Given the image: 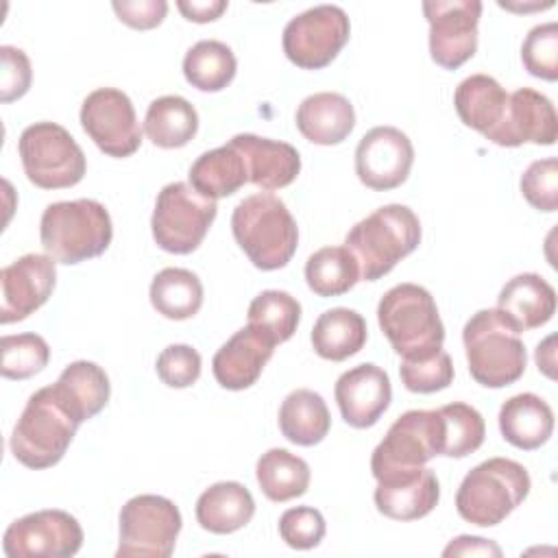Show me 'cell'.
Returning a JSON list of instances; mask_svg holds the SVG:
<instances>
[{
    "label": "cell",
    "instance_id": "obj_1",
    "mask_svg": "<svg viewBox=\"0 0 558 558\" xmlns=\"http://www.w3.org/2000/svg\"><path fill=\"white\" fill-rule=\"evenodd\" d=\"M238 246L259 270L283 268L299 246V227L286 203L268 192L242 198L231 214Z\"/></svg>",
    "mask_w": 558,
    "mask_h": 558
},
{
    "label": "cell",
    "instance_id": "obj_2",
    "mask_svg": "<svg viewBox=\"0 0 558 558\" xmlns=\"http://www.w3.org/2000/svg\"><path fill=\"white\" fill-rule=\"evenodd\" d=\"M421 220L408 207L390 203L351 227L344 246L360 266V281H377L421 244Z\"/></svg>",
    "mask_w": 558,
    "mask_h": 558
},
{
    "label": "cell",
    "instance_id": "obj_3",
    "mask_svg": "<svg viewBox=\"0 0 558 558\" xmlns=\"http://www.w3.org/2000/svg\"><path fill=\"white\" fill-rule=\"evenodd\" d=\"M111 238V216L94 198L50 203L39 220V240L46 255L68 266L102 255Z\"/></svg>",
    "mask_w": 558,
    "mask_h": 558
},
{
    "label": "cell",
    "instance_id": "obj_4",
    "mask_svg": "<svg viewBox=\"0 0 558 558\" xmlns=\"http://www.w3.org/2000/svg\"><path fill=\"white\" fill-rule=\"evenodd\" d=\"M462 342L469 373L484 388H506L525 373L527 351L521 333L497 307L475 312L462 329Z\"/></svg>",
    "mask_w": 558,
    "mask_h": 558
},
{
    "label": "cell",
    "instance_id": "obj_5",
    "mask_svg": "<svg viewBox=\"0 0 558 558\" xmlns=\"http://www.w3.org/2000/svg\"><path fill=\"white\" fill-rule=\"evenodd\" d=\"M377 323L401 360L425 357L442 349L445 325L436 301L418 283L392 286L379 299Z\"/></svg>",
    "mask_w": 558,
    "mask_h": 558
},
{
    "label": "cell",
    "instance_id": "obj_6",
    "mask_svg": "<svg viewBox=\"0 0 558 558\" xmlns=\"http://www.w3.org/2000/svg\"><path fill=\"white\" fill-rule=\"evenodd\" d=\"M78 425L52 386H44L28 397L13 425L9 438L11 453L26 469L39 471L54 466L65 456Z\"/></svg>",
    "mask_w": 558,
    "mask_h": 558
},
{
    "label": "cell",
    "instance_id": "obj_7",
    "mask_svg": "<svg viewBox=\"0 0 558 558\" xmlns=\"http://www.w3.org/2000/svg\"><path fill=\"white\" fill-rule=\"evenodd\" d=\"M527 469L510 458H488L473 466L456 493L458 514L480 527L499 525L530 493Z\"/></svg>",
    "mask_w": 558,
    "mask_h": 558
},
{
    "label": "cell",
    "instance_id": "obj_8",
    "mask_svg": "<svg viewBox=\"0 0 558 558\" xmlns=\"http://www.w3.org/2000/svg\"><path fill=\"white\" fill-rule=\"evenodd\" d=\"M17 153L26 179L41 190L76 185L87 170L85 153L57 122H35L20 133Z\"/></svg>",
    "mask_w": 558,
    "mask_h": 558
},
{
    "label": "cell",
    "instance_id": "obj_9",
    "mask_svg": "<svg viewBox=\"0 0 558 558\" xmlns=\"http://www.w3.org/2000/svg\"><path fill=\"white\" fill-rule=\"evenodd\" d=\"M442 456V418L438 410H408L386 432L371 456L377 482L421 471Z\"/></svg>",
    "mask_w": 558,
    "mask_h": 558
},
{
    "label": "cell",
    "instance_id": "obj_10",
    "mask_svg": "<svg viewBox=\"0 0 558 558\" xmlns=\"http://www.w3.org/2000/svg\"><path fill=\"white\" fill-rule=\"evenodd\" d=\"M216 214V201L205 198L190 183H168L155 201L150 218L153 240L166 253L187 255L201 246Z\"/></svg>",
    "mask_w": 558,
    "mask_h": 558
},
{
    "label": "cell",
    "instance_id": "obj_11",
    "mask_svg": "<svg viewBox=\"0 0 558 558\" xmlns=\"http://www.w3.org/2000/svg\"><path fill=\"white\" fill-rule=\"evenodd\" d=\"M118 558H168L181 532V512L168 497L135 495L120 510Z\"/></svg>",
    "mask_w": 558,
    "mask_h": 558
},
{
    "label": "cell",
    "instance_id": "obj_12",
    "mask_svg": "<svg viewBox=\"0 0 558 558\" xmlns=\"http://www.w3.org/2000/svg\"><path fill=\"white\" fill-rule=\"evenodd\" d=\"M351 35V22L344 9L336 4H318L294 15L281 37L283 52L290 63L301 70L327 68L344 48Z\"/></svg>",
    "mask_w": 558,
    "mask_h": 558
},
{
    "label": "cell",
    "instance_id": "obj_13",
    "mask_svg": "<svg viewBox=\"0 0 558 558\" xmlns=\"http://www.w3.org/2000/svg\"><path fill=\"white\" fill-rule=\"evenodd\" d=\"M81 126L107 157H131L142 144V126L135 107L131 98L116 87H98L85 96L81 105Z\"/></svg>",
    "mask_w": 558,
    "mask_h": 558
},
{
    "label": "cell",
    "instance_id": "obj_14",
    "mask_svg": "<svg viewBox=\"0 0 558 558\" xmlns=\"http://www.w3.org/2000/svg\"><path fill=\"white\" fill-rule=\"evenodd\" d=\"M83 547V527L65 510H37L15 519L2 536L9 558H70Z\"/></svg>",
    "mask_w": 558,
    "mask_h": 558
},
{
    "label": "cell",
    "instance_id": "obj_15",
    "mask_svg": "<svg viewBox=\"0 0 558 558\" xmlns=\"http://www.w3.org/2000/svg\"><path fill=\"white\" fill-rule=\"evenodd\" d=\"M423 13L429 24V54L436 65L456 70L475 54L480 0H427Z\"/></svg>",
    "mask_w": 558,
    "mask_h": 558
},
{
    "label": "cell",
    "instance_id": "obj_16",
    "mask_svg": "<svg viewBox=\"0 0 558 558\" xmlns=\"http://www.w3.org/2000/svg\"><path fill=\"white\" fill-rule=\"evenodd\" d=\"M414 163V146L397 126H373L355 148V174L375 192H388L405 183Z\"/></svg>",
    "mask_w": 558,
    "mask_h": 558
},
{
    "label": "cell",
    "instance_id": "obj_17",
    "mask_svg": "<svg viewBox=\"0 0 558 558\" xmlns=\"http://www.w3.org/2000/svg\"><path fill=\"white\" fill-rule=\"evenodd\" d=\"M57 262L50 255L26 253L0 270V323L28 318L52 294Z\"/></svg>",
    "mask_w": 558,
    "mask_h": 558
},
{
    "label": "cell",
    "instance_id": "obj_18",
    "mask_svg": "<svg viewBox=\"0 0 558 558\" xmlns=\"http://www.w3.org/2000/svg\"><path fill=\"white\" fill-rule=\"evenodd\" d=\"M333 397L347 425L355 429L373 427L390 405V377L377 364H357L338 377Z\"/></svg>",
    "mask_w": 558,
    "mask_h": 558
},
{
    "label": "cell",
    "instance_id": "obj_19",
    "mask_svg": "<svg viewBox=\"0 0 558 558\" xmlns=\"http://www.w3.org/2000/svg\"><path fill=\"white\" fill-rule=\"evenodd\" d=\"M558 140V116L554 109V102L532 89V87H519L508 98V109L504 124L490 140L497 146L514 148L525 142L538 144V146H551Z\"/></svg>",
    "mask_w": 558,
    "mask_h": 558
},
{
    "label": "cell",
    "instance_id": "obj_20",
    "mask_svg": "<svg viewBox=\"0 0 558 558\" xmlns=\"http://www.w3.org/2000/svg\"><path fill=\"white\" fill-rule=\"evenodd\" d=\"M272 351L275 344L264 333L246 325L216 351L211 360L214 377L227 390L251 388L272 357Z\"/></svg>",
    "mask_w": 558,
    "mask_h": 558
},
{
    "label": "cell",
    "instance_id": "obj_21",
    "mask_svg": "<svg viewBox=\"0 0 558 558\" xmlns=\"http://www.w3.org/2000/svg\"><path fill=\"white\" fill-rule=\"evenodd\" d=\"M240 150L246 163L248 181L266 192L290 185L301 172L299 150L279 140L259 137L253 133H238L229 140Z\"/></svg>",
    "mask_w": 558,
    "mask_h": 558
},
{
    "label": "cell",
    "instance_id": "obj_22",
    "mask_svg": "<svg viewBox=\"0 0 558 558\" xmlns=\"http://www.w3.org/2000/svg\"><path fill=\"white\" fill-rule=\"evenodd\" d=\"M377 510L395 521H416L427 517L440 499V484L432 469L397 475L377 482L373 493Z\"/></svg>",
    "mask_w": 558,
    "mask_h": 558
},
{
    "label": "cell",
    "instance_id": "obj_23",
    "mask_svg": "<svg viewBox=\"0 0 558 558\" xmlns=\"http://www.w3.org/2000/svg\"><path fill=\"white\" fill-rule=\"evenodd\" d=\"M497 310L519 333H523L551 320L556 312V290L541 275L521 272L499 290Z\"/></svg>",
    "mask_w": 558,
    "mask_h": 558
},
{
    "label": "cell",
    "instance_id": "obj_24",
    "mask_svg": "<svg viewBox=\"0 0 558 558\" xmlns=\"http://www.w3.org/2000/svg\"><path fill=\"white\" fill-rule=\"evenodd\" d=\"M294 122L307 142L336 146L351 135L355 126V111L347 96L338 92H316L301 100Z\"/></svg>",
    "mask_w": 558,
    "mask_h": 558
},
{
    "label": "cell",
    "instance_id": "obj_25",
    "mask_svg": "<svg viewBox=\"0 0 558 558\" xmlns=\"http://www.w3.org/2000/svg\"><path fill=\"white\" fill-rule=\"evenodd\" d=\"M510 94L488 74H471L453 92V107L458 118L488 142L504 124Z\"/></svg>",
    "mask_w": 558,
    "mask_h": 558
},
{
    "label": "cell",
    "instance_id": "obj_26",
    "mask_svg": "<svg viewBox=\"0 0 558 558\" xmlns=\"http://www.w3.org/2000/svg\"><path fill=\"white\" fill-rule=\"evenodd\" d=\"M497 423L506 442L523 451H534L554 432V410L543 397L519 392L501 403Z\"/></svg>",
    "mask_w": 558,
    "mask_h": 558
},
{
    "label": "cell",
    "instance_id": "obj_27",
    "mask_svg": "<svg viewBox=\"0 0 558 558\" xmlns=\"http://www.w3.org/2000/svg\"><path fill=\"white\" fill-rule=\"evenodd\" d=\"M52 390L70 414L78 423H85L107 405L111 384L102 366L96 362L76 360L61 371L59 379L52 384Z\"/></svg>",
    "mask_w": 558,
    "mask_h": 558
},
{
    "label": "cell",
    "instance_id": "obj_28",
    "mask_svg": "<svg viewBox=\"0 0 558 558\" xmlns=\"http://www.w3.org/2000/svg\"><path fill=\"white\" fill-rule=\"evenodd\" d=\"M196 521L211 534H231L242 530L255 514V499L240 482H218L196 499Z\"/></svg>",
    "mask_w": 558,
    "mask_h": 558
},
{
    "label": "cell",
    "instance_id": "obj_29",
    "mask_svg": "<svg viewBox=\"0 0 558 558\" xmlns=\"http://www.w3.org/2000/svg\"><path fill=\"white\" fill-rule=\"evenodd\" d=\"M190 185L205 198L218 201L235 194L244 183H248V172L244 157L229 142L225 146L205 150L190 166Z\"/></svg>",
    "mask_w": 558,
    "mask_h": 558
},
{
    "label": "cell",
    "instance_id": "obj_30",
    "mask_svg": "<svg viewBox=\"0 0 558 558\" xmlns=\"http://www.w3.org/2000/svg\"><path fill=\"white\" fill-rule=\"evenodd\" d=\"M368 329L360 312L349 307L325 310L312 327V347L318 357L342 362L360 353L366 344Z\"/></svg>",
    "mask_w": 558,
    "mask_h": 558
},
{
    "label": "cell",
    "instance_id": "obj_31",
    "mask_svg": "<svg viewBox=\"0 0 558 558\" xmlns=\"http://www.w3.org/2000/svg\"><path fill=\"white\" fill-rule=\"evenodd\" d=\"M329 408L318 392L296 388L281 401L279 429L292 445L314 447L329 434Z\"/></svg>",
    "mask_w": 558,
    "mask_h": 558
},
{
    "label": "cell",
    "instance_id": "obj_32",
    "mask_svg": "<svg viewBox=\"0 0 558 558\" xmlns=\"http://www.w3.org/2000/svg\"><path fill=\"white\" fill-rule=\"evenodd\" d=\"M198 131V113L190 100L177 94L155 98L144 116V133L159 148H181Z\"/></svg>",
    "mask_w": 558,
    "mask_h": 558
},
{
    "label": "cell",
    "instance_id": "obj_33",
    "mask_svg": "<svg viewBox=\"0 0 558 558\" xmlns=\"http://www.w3.org/2000/svg\"><path fill=\"white\" fill-rule=\"evenodd\" d=\"M148 296L157 314L163 318L187 320L198 314L203 305V283L196 272L168 266L153 277Z\"/></svg>",
    "mask_w": 558,
    "mask_h": 558
},
{
    "label": "cell",
    "instance_id": "obj_34",
    "mask_svg": "<svg viewBox=\"0 0 558 558\" xmlns=\"http://www.w3.org/2000/svg\"><path fill=\"white\" fill-rule=\"evenodd\" d=\"M255 477H257L259 490L270 501L283 504L305 495L312 473L303 458H299L296 453H290L288 449L272 447L259 456L255 464Z\"/></svg>",
    "mask_w": 558,
    "mask_h": 558
},
{
    "label": "cell",
    "instance_id": "obj_35",
    "mask_svg": "<svg viewBox=\"0 0 558 558\" xmlns=\"http://www.w3.org/2000/svg\"><path fill=\"white\" fill-rule=\"evenodd\" d=\"M238 72L233 50L218 39L196 41L183 57V76L198 92L225 89Z\"/></svg>",
    "mask_w": 558,
    "mask_h": 558
},
{
    "label": "cell",
    "instance_id": "obj_36",
    "mask_svg": "<svg viewBox=\"0 0 558 558\" xmlns=\"http://www.w3.org/2000/svg\"><path fill=\"white\" fill-rule=\"evenodd\" d=\"M305 281L316 296H340L360 281V266L347 246H323L307 257Z\"/></svg>",
    "mask_w": 558,
    "mask_h": 558
},
{
    "label": "cell",
    "instance_id": "obj_37",
    "mask_svg": "<svg viewBox=\"0 0 558 558\" xmlns=\"http://www.w3.org/2000/svg\"><path fill=\"white\" fill-rule=\"evenodd\" d=\"M301 320V303L283 290H264L248 305V325L275 347L290 340Z\"/></svg>",
    "mask_w": 558,
    "mask_h": 558
},
{
    "label": "cell",
    "instance_id": "obj_38",
    "mask_svg": "<svg viewBox=\"0 0 558 558\" xmlns=\"http://www.w3.org/2000/svg\"><path fill=\"white\" fill-rule=\"evenodd\" d=\"M438 412L442 418V456L466 458L482 447L486 425L473 405L453 401L438 408Z\"/></svg>",
    "mask_w": 558,
    "mask_h": 558
},
{
    "label": "cell",
    "instance_id": "obj_39",
    "mask_svg": "<svg viewBox=\"0 0 558 558\" xmlns=\"http://www.w3.org/2000/svg\"><path fill=\"white\" fill-rule=\"evenodd\" d=\"M50 360L48 342L33 331L0 338V373L7 379H28L46 368Z\"/></svg>",
    "mask_w": 558,
    "mask_h": 558
},
{
    "label": "cell",
    "instance_id": "obj_40",
    "mask_svg": "<svg viewBox=\"0 0 558 558\" xmlns=\"http://www.w3.org/2000/svg\"><path fill=\"white\" fill-rule=\"evenodd\" d=\"M399 377L410 392L429 395L449 388V384L453 381V364L449 353L438 349L436 353L425 357L401 360Z\"/></svg>",
    "mask_w": 558,
    "mask_h": 558
},
{
    "label": "cell",
    "instance_id": "obj_41",
    "mask_svg": "<svg viewBox=\"0 0 558 558\" xmlns=\"http://www.w3.org/2000/svg\"><path fill=\"white\" fill-rule=\"evenodd\" d=\"M523 68L543 81L558 78V24L545 22L530 28L521 46Z\"/></svg>",
    "mask_w": 558,
    "mask_h": 558
},
{
    "label": "cell",
    "instance_id": "obj_42",
    "mask_svg": "<svg viewBox=\"0 0 558 558\" xmlns=\"http://www.w3.org/2000/svg\"><path fill=\"white\" fill-rule=\"evenodd\" d=\"M523 198L538 211L558 209V159L545 157L532 161L519 181Z\"/></svg>",
    "mask_w": 558,
    "mask_h": 558
},
{
    "label": "cell",
    "instance_id": "obj_43",
    "mask_svg": "<svg viewBox=\"0 0 558 558\" xmlns=\"http://www.w3.org/2000/svg\"><path fill=\"white\" fill-rule=\"evenodd\" d=\"M325 532H327L325 517L320 514V510L312 506L288 508L279 517V536L292 549L305 551L320 545V541L325 538Z\"/></svg>",
    "mask_w": 558,
    "mask_h": 558
},
{
    "label": "cell",
    "instance_id": "obj_44",
    "mask_svg": "<svg viewBox=\"0 0 558 558\" xmlns=\"http://www.w3.org/2000/svg\"><path fill=\"white\" fill-rule=\"evenodd\" d=\"M159 379L170 388H190L198 381L203 360L190 344H168L155 362Z\"/></svg>",
    "mask_w": 558,
    "mask_h": 558
},
{
    "label": "cell",
    "instance_id": "obj_45",
    "mask_svg": "<svg viewBox=\"0 0 558 558\" xmlns=\"http://www.w3.org/2000/svg\"><path fill=\"white\" fill-rule=\"evenodd\" d=\"M33 81L31 59L22 48L0 46V100L13 102L22 98Z\"/></svg>",
    "mask_w": 558,
    "mask_h": 558
},
{
    "label": "cell",
    "instance_id": "obj_46",
    "mask_svg": "<svg viewBox=\"0 0 558 558\" xmlns=\"http://www.w3.org/2000/svg\"><path fill=\"white\" fill-rule=\"evenodd\" d=\"M116 15L120 22H124L131 28L148 31L163 22L168 13L166 0H116L111 2Z\"/></svg>",
    "mask_w": 558,
    "mask_h": 558
},
{
    "label": "cell",
    "instance_id": "obj_47",
    "mask_svg": "<svg viewBox=\"0 0 558 558\" xmlns=\"http://www.w3.org/2000/svg\"><path fill=\"white\" fill-rule=\"evenodd\" d=\"M442 556L449 558V556H495L499 558L501 556V547L495 545L493 541L488 538H482V536H458L453 538L445 549H442Z\"/></svg>",
    "mask_w": 558,
    "mask_h": 558
},
{
    "label": "cell",
    "instance_id": "obj_48",
    "mask_svg": "<svg viewBox=\"0 0 558 558\" xmlns=\"http://www.w3.org/2000/svg\"><path fill=\"white\" fill-rule=\"evenodd\" d=\"M227 7H229L227 0H179L177 2V9L181 11V15L198 24L218 20L227 11Z\"/></svg>",
    "mask_w": 558,
    "mask_h": 558
},
{
    "label": "cell",
    "instance_id": "obj_49",
    "mask_svg": "<svg viewBox=\"0 0 558 558\" xmlns=\"http://www.w3.org/2000/svg\"><path fill=\"white\" fill-rule=\"evenodd\" d=\"M554 342H556V336H547L543 342H538L536 347V364H538V371H543L549 379L556 377V349H554Z\"/></svg>",
    "mask_w": 558,
    "mask_h": 558
}]
</instances>
